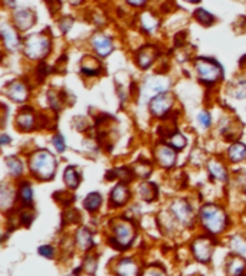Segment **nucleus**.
I'll use <instances>...</instances> for the list:
<instances>
[{
    "label": "nucleus",
    "mask_w": 246,
    "mask_h": 276,
    "mask_svg": "<svg viewBox=\"0 0 246 276\" xmlns=\"http://www.w3.org/2000/svg\"><path fill=\"white\" fill-rule=\"evenodd\" d=\"M76 243H78V248L82 249V251H87L89 249L94 243H92V234L91 231L85 228H81V229L76 231Z\"/></svg>",
    "instance_id": "nucleus-19"
},
{
    "label": "nucleus",
    "mask_w": 246,
    "mask_h": 276,
    "mask_svg": "<svg viewBox=\"0 0 246 276\" xmlns=\"http://www.w3.org/2000/svg\"><path fill=\"white\" fill-rule=\"evenodd\" d=\"M21 200L25 203V205H30L32 203V199H33V193H32V187L29 185V183H22L21 185Z\"/></svg>",
    "instance_id": "nucleus-31"
},
{
    "label": "nucleus",
    "mask_w": 246,
    "mask_h": 276,
    "mask_svg": "<svg viewBox=\"0 0 246 276\" xmlns=\"http://www.w3.org/2000/svg\"><path fill=\"white\" fill-rule=\"evenodd\" d=\"M156 157L163 167L169 168L176 162V151L169 145H158L156 150Z\"/></svg>",
    "instance_id": "nucleus-12"
},
{
    "label": "nucleus",
    "mask_w": 246,
    "mask_h": 276,
    "mask_svg": "<svg viewBox=\"0 0 246 276\" xmlns=\"http://www.w3.org/2000/svg\"><path fill=\"white\" fill-rule=\"evenodd\" d=\"M230 93L236 98H245L246 96V81H238L232 88H230Z\"/></svg>",
    "instance_id": "nucleus-33"
},
{
    "label": "nucleus",
    "mask_w": 246,
    "mask_h": 276,
    "mask_svg": "<svg viewBox=\"0 0 246 276\" xmlns=\"http://www.w3.org/2000/svg\"><path fill=\"white\" fill-rule=\"evenodd\" d=\"M172 211L174 217L177 220H180L184 225H190L192 223V207L189 206L184 200H176L172 205Z\"/></svg>",
    "instance_id": "nucleus-9"
},
{
    "label": "nucleus",
    "mask_w": 246,
    "mask_h": 276,
    "mask_svg": "<svg viewBox=\"0 0 246 276\" xmlns=\"http://www.w3.org/2000/svg\"><path fill=\"white\" fill-rule=\"evenodd\" d=\"M143 165V161H138V164H137V174H140V176H143V177H146L150 174V171H151V167L148 165L147 162H146V165L144 167H141Z\"/></svg>",
    "instance_id": "nucleus-38"
},
{
    "label": "nucleus",
    "mask_w": 246,
    "mask_h": 276,
    "mask_svg": "<svg viewBox=\"0 0 246 276\" xmlns=\"http://www.w3.org/2000/svg\"><path fill=\"white\" fill-rule=\"evenodd\" d=\"M115 274L118 276H137L138 275V266L133 259H123L118 262L115 268Z\"/></svg>",
    "instance_id": "nucleus-16"
},
{
    "label": "nucleus",
    "mask_w": 246,
    "mask_h": 276,
    "mask_svg": "<svg viewBox=\"0 0 246 276\" xmlns=\"http://www.w3.org/2000/svg\"><path fill=\"white\" fill-rule=\"evenodd\" d=\"M197 119H199V122H200L203 127H206V128L210 125V114H209V113H206V111L200 113L199 116H197Z\"/></svg>",
    "instance_id": "nucleus-37"
},
{
    "label": "nucleus",
    "mask_w": 246,
    "mask_h": 276,
    "mask_svg": "<svg viewBox=\"0 0 246 276\" xmlns=\"http://www.w3.org/2000/svg\"><path fill=\"white\" fill-rule=\"evenodd\" d=\"M245 271V260L239 256H232L227 262V275L229 276H241Z\"/></svg>",
    "instance_id": "nucleus-18"
},
{
    "label": "nucleus",
    "mask_w": 246,
    "mask_h": 276,
    "mask_svg": "<svg viewBox=\"0 0 246 276\" xmlns=\"http://www.w3.org/2000/svg\"><path fill=\"white\" fill-rule=\"evenodd\" d=\"M141 26L147 30V32H153L157 27V21L151 13H143L141 15Z\"/></svg>",
    "instance_id": "nucleus-29"
},
{
    "label": "nucleus",
    "mask_w": 246,
    "mask_h": 276,
    "mask_svg": "<svg viewBox=\"0 0 246 276\" xmlns=\"http://www.w3.org/2000/svg\"><path fill=\"white\" fill-rule=\"evenodd\" d=\"M213 252V243L207 237H199L193 243V253L197 260L207 262Z\"/></svg>",
    "instance_id": "nucleus-8"
},
{
    "label": "nucleus",
    "mask_w": 246,
    "mask_h": 276,
    "mask_svg": "<svg viewBox=\"0 0 246 276\" xmlns=\"http://www.w3.org/2000/svg\"><path fill=\"white\" fill-rule=\"evenodd\" d=\"M101 203H102V197L99 193H89L84 200V207L89 211H95V210H98Z\"/></svg>",
    "instance_id": "nucleus-25"
},
{
    "label": "nucleus",
    "mask_w": 246,
    "mask_h": 276,
    "mask_svg": "<svg viewBox=\"0 0 246 276\" xmlns=\"http://www.w3.org/2000/svg\"><path fill=\"white\" fill-rule=\"evenodd\" d=\"M138 194L141 196V199L151 202L157 196V185L153 183H143L138 187Z\"/></svg>",
    "instance_id": "nucleus-23"
},
{
    "label": "nucleus",
    "mask_w": 246,
    "mask_h": 276,
    "mask_svg": "<svg viewBox=\"0 0 246 276\" xmlns=\"http://www.w3.org/2000/svg\"><path fill=\"white\" fill-rule=\"evenodd\" d=\"M64 180H65V183L68 187H71V188H76L78 187V184H79V180H81V176H79V173L75 170V167H68L67 170H65V173H64Z\"/></svg>",
    "instance_id": "nucleus-24"
},
{
    "label": "nucleus",
    "mask_w": 246,
    "mask_h": 276,
    "mask_svg": "<svg viewBox=\"0 0 246 276\" xmlns=\"http://www.w3.org/2000/svg\"><path fill=\"white\" fill-rule=\"evenodd\" d=\"M115 233V242L120 245V248H127L131 245L134 239V228L128 222H118L114 228Z\"/></svg>",
    "instance_id": "nucleus-7"
},
{
    "label": "nucleus",
    "mask_w": 246,
    "mask_h": 276,
    "mask_svg": "<svg viewBox=\"0 0 246 276\" xmlns=\"http://www.w3.org/2000/svg\"><path fill=\"white\" fill-rule=\"evenodd\" d=\"M195 67L201 82L215 84L222 78V67L212 58H197Z\"/></svg>",
    "instance_id": "nucleus-3"
},
{
    "label": "nucleus",
    "mask_w": 246,
    "mask_h": 276,
    "mask_svg": "<svg viewBox=\"0 0 246 276\" xmlns=\"http://www.w3.org/2000/svg\"><path fill=\"white\" fill-rule=\"evenodd\" d=\"M200 220H201L203 226L209 230L212 234L223 231V229L226 228V223H227L224 211L218 206H213V205L204 206L201 208Z\"/></svg>",
    "instance_id": "nucleus-2"
},
{
    "label": "nucleus",
    "mask_w": 246,
    "mask_h": 276,
    "mask_svg": "<svg viewBox=\"0 0 246 276\" xmlns=\"http://www.w3.org/2000/svg\"><path fill=\"white\" fill-rule=\"evenodd\" d=\"M50 50V41L44 33L32 35L26 39L25 55L30 59H42Z\"/></svg>",
    "instance_id": "nucleus-4"
},
{
    "label": "nucleus",
    "mask_w": 246,
    "mask_h": 276,
    "mask_svg": "<svg viewBox=\"0 0 246 276\" xmlns=\"http://www.w3.org/2000/svg\"><path fill=\"white\" fill-rule=\"evenodd\" d=\"M18 125L22 128V130H32L33 124H35V115L33 111L30 108H25L23 111H21L18 115Z\"/></svg>",
    "instance_id": "nucleus-20"
},
{
    "label": "nucleus",
    "mask_w": 246,
    "mask_h": 276,
    "mask_svg": "<svg viewBox=\"0 0 246 276\" xmlns=\"http://www.w3.org/2000/svg\"><path fill=\"white\" fill-rule=\"evenodd\" d=\"M9 141H10V139H9V137H7L6 134H3V136H1V145H6Z\"/></svg>",
    "instance_id": "nucleus-43"
},
{
    "label": "nucleus",
    "mask_w": 246,
    "mask_h": 276,
    "mask_svg": "<svg viewBox=\"0 0 246 276\" xmlns=\"http://www.w3.org/2000/svg\"><path fill=\"white\" fill-rule=\"evenodd\" d=\"M0 32H1V38L4 41V45H6V47L9 50H16L19 47V38H18L16 32L10 26H7L6 23H3Z\"/></svg>",
    "instance_id": "nucleus-14"
},
{
    "label": "nucleus",
    "mask_w": 246,
    "mask_h": 276,
    "mask_svg": "<svg viewBox=\"0 0 246 276\" xmlns=\"http://www.w3.org/2000/svg\"><path fill=\"white\" fill-rule=\"evenodd\" d=\"M173 105V95L169 92H164L150 101V111L154 116H163L169 113Z\"/></svg>",
    "instance_id": "nucleus-6"
},
{
    "label": "nucleus",
    "mask_w": 246,
    "mask_h": 276,
    "mask_svg": "<svg viewBox=\"0 0 246 276\" xmlns=\"http://www.w3.org/2000/svg\"><path fill=\"white\" fill-rule=\"evenodd\" d=\"M130 197V191L127 188V185H124L123 183L117 184L114 187V190L111 191V203L115 205V206H123L127 203Z\"/></svg>",
    "instance_id": "nucleus-17"
},
{
    "label": "nucleus",
    "mask_w": 246,
    "mask_h": 276,
    "mask_svg": "<svg viewBox=\"0 0 246 276\" xmlns=\"http://www.w3.org/2000/svg\"><path fill=\"white\" fill-rule=\"evenodd\" d=\"M143 276H166V274L160 269V268H156V266H153V268H148L147 271L144 272V275Z\"/></svg>",
    "instance_id": "nucleus-39"
},
{
    "label": "nucleus",
    "mask_w": 246,
    "mask_h": 276,
    "mask_svg": "<svg viewBox=\"0 0 246 276\" xmlns=\"http://www.w3.org/2000/svg\"><path fill=\"white\" fill-rule=\"evenodd\" d=\"M52 144L55 145V148L59 151V153H64L65 151V141H64V138H62V136H55L53 137V139H52Z\"/></svg>",
    "instance_id": "nucleus-35"
},
{
    "label": "nucleus",
    "mask_w": 246,
    "mask_h": 276,
    "mask_svg": "<svg viewBox=\"0 0 246 276\" xmlns=\"http://www.w3.org/2000/svg\"><path fill=\"white\" fill-rule=\"evenodd\" d=\"M230 246H232V251L236 254L246 256V242L245 239H242L241 236H233L232 242H230Z\"/></svg>",
    "instance_id": "nucleus-28"
},
{
    "label": "nucleus",
    "mask_w": 246,
    "mask_h": 276,
    "mask_svg": "<svg viewBox=\"0 0 246 276\" xmlns=\"http://www.w3.org/2000/svg\"><path fill=\"white\" fill-rule=\"evenodd\" d=\"M195 18H196L197 21L201 23V24H204V26L212 24L213 21H215V18H213L207 10H204V9H197L196 12H195Z\"/></svg>",
    "instance_id": "nucleus-30"
},
{
    "label": "nucleus",
    "mask_w": 246,
    "mask_h": 276,
    "mask_svg": "<svg viewBox=\"0 0 246 276\" xmlns=\"http://www.w3.org/2000/svg\"><path fill=\"white\" fill-rule=\"evenodd\" d=\"M39 253L42 254V256H45V257H53V249H52V246L49 245H45V246H41L39 248Z\"/></svg>",
    "instance_id": "nucleus-40"
},
{
    "label": "nucleus",
    "mask_w": 246,
    "mask_h": 276,
    "mask_svg": "<svg viewBox=\"0 0 246 276\" xmlns=\"http://www.w3.org/2000/svg\"><path fill=\"white\" fill-rule=\"evenodd\" d=\"M156 56H157V50L151 45H146L144 47H141L137 55V62H138L140 68H148L153 64V61L156 59Z\"/></svg>",
    "instance_id": "nucleus-15"
},
{
    "label": "nucleus",
    "mask_w": 246,
    "mask_h": 276,
    "mask_svg": "<svg viewBox=\"0 0 246 276\" xmlns=\"http://www.w3.org/2000/svg\"><path fill=\"white\" fill-rule=\"evenodd\" d=\"M91 45L94 46L95 52L98 53L99 56H102V58H104V56H108V55L112 52V49H114L111 39H110L108 36L102 35V33H97V35L91 39Z\"/></svg>",
    "instance_id": "nucleus-10"
},
{
    "label": "nucleus",
    "mask_w": 246,
    "mask_h": 276,
    "mask_svg": "<svg viewBox=\"0 0 246 276\" xmlns=\"http://www.w3.org/2000/svg\"><path fill=\"white\" fill-rule=\"evenodd\" d=\"M59 26L62 27V32H68L69 29H71V26H72V19H69V18H65V19H62L61 23H59Z\"/></svg>",
    "instance_id": "nucleus-42"
},
{
    "label": "nucleus",
    "mask_w": 246,
    "mask_h": 276,
    "mask_svg": "<svg viewBox=\"0 0 246 276\" xmlns=\"http://www.w3.org/2000/svg\"><path fill=\"white\" fill-rule=\"evenodd\" d=\"M169 88V81L166 78H161V76H151L148 78L143 87V96L146 99H153L161 93L167 91Z\"/></svg>",
    "instance_id": "nucleus-5"
},
{
    "label": "nucleus",
    "mask_w": 246,
    "mask_h": 276,
    "mask_svg": "<svg viewBox=\"0 0 246 276\" xmlns=\"http://www.w3.org/2000/svg\"><path fill=\"white\" fill-rule=\"evenodd\" d=\"M227 154H229V159L233 162L246 160V145L245 144H241V142H236V144L229 147Z\"/></svg>",
    "instance_id": "nucleus-21"
},
{
    "label": "nucleus",
    "mask_w": 246,
    "mask_h": 276,
    "mask_svg": "<svg viewBox=\"0 0 246 276\" xmlns=\"http://www.w3.org/2000/svg\"><path fill=\"white\" fill-rule=\"evenodd\" d=\"M6 93L9 98H12L13 101H18V102H23L27 99V88H26L25 84L22 82H12L6 87Z\"/></svg>",
    "instance_id": "nucleus-13"
},
{
    "label": "nucleus",
    "mask_w": 246,
    "mask_h": 276,
    "mask_svg": "<svg viewBox=\"0 0 246 276\" xmlns=\"http://www.w3.org/2000/svg\"><path fill=\"white\" fill-rule=\"evenodd\" d=\"M6 165H7L10 174L15 176V177H18V176H21L23 173V164H22V161L18 160L16 157H7L6 159Z\"/></svg>",
    "instance_id": "nucleus-26"
},
{
    "label": "nucleus",
    "mask_w": 246,
    "mask_h": 276,
    "mask_svg": "<svg viewBox=\"0 0 246 276\" xmlns=\"http://www.w3.org/2000/svg\"><path fill=\"white\" fill-rule=\"evenodd\" d=\"M10 194L13 196V191L9 190L6 185H3V187H1V197H0V202H1L3 208H9V206L13 203V197H9Z\"/></svg>",
    "instance_id": "nucleus-34"
},
{
    "label": "nucleus",
    "mask_w": 246,
    "mask_h": 276,
    "mask_svg": "<svg viewBox=\"0 0 246 276\" xmlns=\"http://www.w3.org/2000/svg\"><path fill=\"white\" fill-rule=\"evenodd\" d=\"M87 59H88L89 65H87V64L82 62V65H81L82 73H85V75H97V73H99L101 65H99L98 61H95V59H92V58H89V56H87Z\"/></svg>",
    "instance_id": "nucleus-27"
},
{
    "label": "nucleus",
    "mask_w": 246,
    "mask_h": 276,
    "mask_svg": "<svg viewBox=\"0 0 246 276\" xmlns=\"http://www.w3.org/2000/svg\"><path fill=\"white\" fill-rule=\"evenodd\" d=\"M207 168L210 171V174L213 177H216L218 180H226L227 179V173H226V168L223 167V164H221L219 161L210 160L207 162Z\"/></svg>",
    "instance_id": "nucleus-22"
},
{
    "label": "nucleus",
    "mask_w": 246,
    "mask_h": 276,
    "mask_svg": "<svg viewBox=\"0 0 246 276\" xmlns=\"http://www.w3.org/2000/svg\"><path fill=\"white\" fill-rule=\"evenodd\" d=\"M30 170L42 180H50L56 170V160L46 150L36 151L30 157Z\"/></svg>",
    "instance_id": "nucleus-1"
},
{
    "label": "nucleus",
    "mask_w": 246,
    "mask_h": 276,
    "mask_svg": "<svg viewBox=\"0 0 246 276\" xmlns=\"http://www.w3.org/2000/svg\"><path fill=\"white\" fill-rule=\"evenodd\" d=\"M85 265H87V266H85L87 272H88V274H94L95 269H97V259H95V257H94V259H92V257H88V259L85 260Z\"/></svg>",
    "instance_id": "nucleus-36"
},
{
    "label": "nucleus",
    "mask_w": 246,
    "mask_h": 276,
    "mask_svg": "<svg viewBox=\"0 0 246 276\" xmlns=\"http://www.w3.org/2000/svg\"><path fill=\"white\" fill-rule=\"evenodd\" d=\"M32 220H33V213L32 211H23V214H22V223L25 225V226H29L30 223H32Z\"/></svg>",
    "instance_id": "nucleus-41"
},
{
    "label": "nucleus",
    "mask_w": 246,
    "mask_h": 276,
    "mask_svg": "<svg viewBox=\"0 0 246 276\" xmlns=\"http://www.w3.org/2000/svg\"><path fill=\"white\" fill-rule=\"evenodd\" d=\"M169 144L174 150H181L186 145V138L183 137L180 133H176V134H173L172 137L169 138Z\"/></svg>",
    "instance_id": "nucleus-32"
},
{
    "label": "nucleus",
    "mask_w": 246,
    "mask_h": 276,
    "mask_svg": "<svg viewBox=\"0 0 246 276\" xmlns=\"http://www.w3.org/2000/svg\"><path fill=\"white\" fill-rule=\"evenodd\" d=\"M13 19H15L16 26H18L21 30H27V29L35 23L36 16H35V13H33L30 9H21V10H18V12L15 13Z\"/></svg>",
    "instance_id": "nucleus-11"
}]
</instances>
